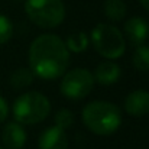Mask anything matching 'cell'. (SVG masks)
Returning a JSON list of instances; mask_svg holds the SVG:
<instances>
[{
  "instance_id": "6da1fadb",
  "label": "cell",
  "mask_w": 149,
  "mask_h": 149,
  "mask_svg": "<svg viewBox=\"0 0 149 149\" xmlns=\"http://www.w3.org/2000/svg\"><path fill=\"white\" fill-rule=\"evenodd\" d=\"M29 68L35 77L55 80L62 77L70 64V51L65 42L52 33L39 35L29 47Z\"/></svg>"
},
{
  "instance_id": "7a4b0ae2",
  "label": "cell",
  "mask_w": 149,
  "mask_h": 149,
  "mask_svg": "<svg viewBox=\"0 0 149 149\" xmlns=\"http://www.w3.org/2000/svg\"><path fill=\"white\" fill-rule=\"evenodd\" d=\"M83 123L86 127L99 136H109L114 133L122 125V111L120 109L104 100H96L83 109L81 113Z\"/></svg>"
},
{
  "instance_id": "3957f363",
  "label": "cell",
  "mask_w": 149,
  "mask_h": 149,
  "mask_svg": "<svg viewBox=\"0 0 149 149\" xmlns=\"http://www.w3.org/2000/svg\"><path fill=\"white\" fill-rule=\"evenodd\" d=\"M51 113V103L47 96L38 91L20 94L13 103V117L20 125H36Z\"/></svg>"
},
{
  "instance_id": "277c9868",
  "label": "cell",
  "mask_w": 149,
  "mask_h": 149,
  "mask_svg": "<svg viewBox=\"0 0 149 149\" xmlns=\"http://www.w3.org/2000/svg\"><path fill=\"white\" fill-rule=\"evenodd\" d=\"M25 12L36 26L44 29L59 26L65 17V6L62 0H26Z\"/></svg>"
},
{
  "instance_id": "5b68a950",
  "label": "cell",
  "mask_w": 149,
  "mask_h": 149,
  "mask_svg": "<svg viewBox=\"0 0 149 149\" xmlns=\"http://www.w3.org/2000/svg\"><path fill=\"white\" fill-rule=\"evenodd\" d=\"M90 42L101 56L107 59H117L126 49L123 33L113 25L99 23L90 33Z\"/></svg>"
},
{
  "instance_id": "8992f818",
  "label": "cell",
  "mask_w": 149,
  "mask_h": 149,
  "mask_svg": "<svg viewBox=\"0 0 149 149\" xmlns=\"http://www.w3.org/2000/svg\"><path fill=\"white\" fill-rule=\"evenodd\" d=\"M94 75L86 68H74L62 74L59 84L61 94L70 100H81L87 97L94 87Z\"/></svg>"
},
{
  "instance_id": "52a82bcc",
  "label": "cell",
  "mask_w": 149,
  "mask_h": 149,
  "mask_svg": "<svg viewBox=\"0 0 149 149\" xmlns=\"http://www.w3.org/2000/svg\"><path fill=\"white\" fill-rule=\"evenodd\" d=\"M125 110L133 117L146 116L149 113V91L139 88L127 94L125 100Z\"/></svg>"
},
{
  "instance_id": "ba28073f",
  "label": "cell",
  "mask_w": 149,
  "mask_h": 149,
  "mask_svg": "<svg viewBox=\"0 0 149 149\" xmlns=\"http://www.w3.org/2000/svg\"><path fill=\"white\" fill-rule=\"evenodd\" d=\"M38 148L39 149H68V138L65 135V130L52 126L45 129L39 139H38Z\"/></svg>"
},
{
  "instance_id": "9c48e42d",
  "label": "cell",
  "mask_w": 149,
  "mask_h": 149,
  "mask_svg": "<svg viewBox=\"0 0 149 149\" xmlns=\"http://www.w3.org/2000/svg\"><path fill=\"white\" fill-rule=\"evenodd\" d=\"M1 141L6 149H22L26 143V132L17 122H10L3 127Z\"/></svg>"
},
{
  "instance_id": "30bf717a",
  "label": "cell",
  "mask_w": 149,
  "mask_h": 149,
  "mask_svg": "<svg viewBox=\"0 0 149 149\" xmlns=\"http://www.w3.org/2000/svg\"><path fill=\"white\" fill-rule=\"evenodd\" d=\"M125 33L133 45H142L149 36V23L139 16L130 17L125 23Z\"/></svg>"
},
{
  "instance_id": "8fae6325",
  "label": "cell",
  "mask_w": 149,
  "mask_h": 149,
  "mask_svg": "<svg viewBox=\"0 0 149 149\" xmlns=\"http://www.w3.org/2000/svg\"><path fill=\"white\" fill-rule=\"evenodd\" d=\"M93 75H94L96 83H99L101 86H111V84H114L120 80L122 70L116 62L109 59V61L100 62Z\"/></svg>"
},
{
  "instance_id": "7c38bea8",
  "label": "cell",
  "mask_w": 149,
  "mask_h": 149,
  "mask_svg": "<svg viewBox=\"0 0 149 149\" xmlns=\"http://www.w3.org/2000/svg\"><path fill=\"white\" fill-rule=\"evenodd\" d=\"M127 7L123 0H106L104 3V15L109 20L120 22L126 16Z\"/></svg>"
},
{
  "instance_id": "4fadbf2b",
  "label": "cell",
  "mask_w": 149,
  "mask_h": 149,
  "mask_svg": "<svg viewBox=\"0 0 149 149\" xmlns=\"http://www.w3.org/2000/svg\"><path fill=\"white\" fill-rule=\"evenodd\" d=\"M88 44H90V39H88V35L86 32H72L68 35L67 41H65V47L70 52H74V54H80V52H84V51L88 48Z\"/></svg>"
},
{
  "instance_id": "5bb4252c",
  "label": "cell",
  "mask_w": 149,
  "mask_h": 149,
  "mask_svg": "<svg viewBox=\"0 0 149 149\" xmlns=\"http://www.w3.org/2000/svg\"><path fill=\"white\" fill-rule=\"evenodd\" d=\"M33 72L31 68H19L10 75V86L16 90L26 88L33 83Z\"/></svg>"
},
{
  "instance_id": "9a60e30c",
  "label": "cell",
  "mask_w": 149,
  "mask_h": 149,
  "mask_svg": "<svg viewBox=\"0 0 149 149\" xmlns=\"http://www.w3.org/2000/svg\"><path fill=\"white\" fill-rule=\"evenodd\" d=\"M132 64L138 71H149V47L138 45L132 56Z\"/></svg>"
},
{
  "instance_id": "2e32d148",
  "label": "cell",
  "mask_w": 149,
  "mask_h": 149,
  "mask_svg": "<svg viewBox=\"0 0 149 149\" xmlns=\"http://www.w3.org/2000/svg\"><path fill=\"white\" fill-rule=\"evenodd\" d=\"M54 120H55V126L56 127L65 130V129H70L72 126V123H74V114L68 109H61V110L56 111Z\"/></svg>"
},
{
  "instance_id": "e0dca14e",
  "label": "cell",
  "mask_w": 149,
  "mask_h": 149,
  "mask_svg": "<svg viewBox=\"0 0 149 149\" xmlns=\"http://www.w3.org/2000/svg\"><path fill=\"white\" fill-rule=\"evenodd\" d=\"M13 35V23L10 19L0 13V45L6 44Z\"/></svg>"
},
{
  "instance_id": "ac0fdd59",
  "label": "cell",
  "mask_w": 149,
  "mask_h": 149,
  "mask_svg": "<svg viewBox=\"0 0 149 149\" xmlns=\"http://www.w3.org/2000/svg\"><path fill=\"white\" fill-rule=\"evenodd\" d=\"M7 114H9V106H7V101L0 96V123H3V122L7 119Z\"/></svg>"
},
{
  "instance_id": "d6986e66",
  "label": "cell",
  "mask_w": 149,
  "mask_h": 149,
  "mask_svg": "<svg viewBox=\"0 0 149 149\" xmlns=\"http://www.w3.org/2000/svg\"><path fill=\"white\" fill-rule=\"evenodd\" d=\"M141 1V4L146 9V10H149V0H139Z\"/></svg>"
},
{
  "instance_id": "ffe728a7",
  "label": "cell",
  "mask_w": 149,
  "mask_h": 149,
  "mask_svg": "<svg viewBox=\"0 0 149 149\" xmlns=\"http://www.w3.org/2000/svg\"><path fill=\"white\" fill-rule=\"evenodd\" d=\"M0 149H4V148H0Z\"/></svg>"
}]
</instances>
